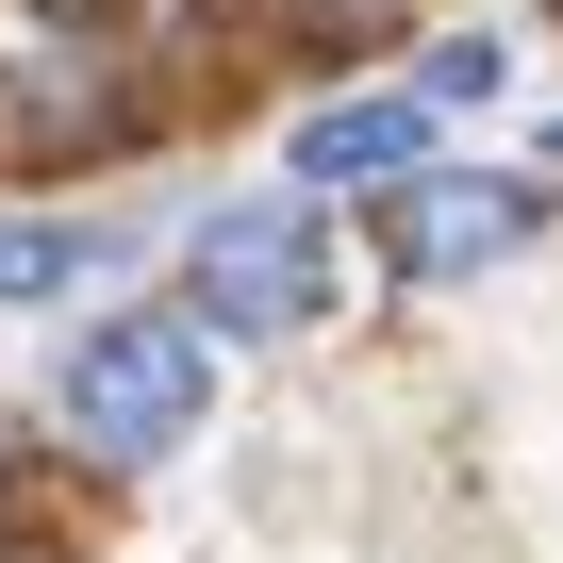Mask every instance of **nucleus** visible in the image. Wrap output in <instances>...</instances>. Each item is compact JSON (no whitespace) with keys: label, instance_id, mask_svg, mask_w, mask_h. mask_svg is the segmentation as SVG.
<instances>
[{"label":"nucleus","instance_id":"5","mask_svg":"<svg viewBox=\"0 0 563 563\" xmlns=\"http://www.w3.org/2000/svg\"><path fill=\"white\" fill-rule=\"evenodd\" d=\"M100 133H133V100H117V84H84L67 51L0 67V150H100Z\"/></svg>","mask_w":563,"mask_h":563},{"label":"nucleus","instance_id":"4","mask_svg":"<svg viewBox=\"0 0 563 563\" xmlns=\"http://www.w3.org/2000/svg\"><path fill=\"white\" fill-rule=\"evenodd\" d=\"M431 133H448V117H431L415 84H398V100H332V117L282 133V183H299V199H316V183H415Z\"/></svg>","mask_w":563,"mask_h":563},{"label":"nucleus","instance_id":"1","mask_svg":"<svg viewBox=\"0 0 563 563\" xmlns=\"http://www.w3.org/2000/svg\"><path fill=\"white\" fill-rule=\"evenodd\" d=\"M51 448L67 464H100V481H150V464H183L199 448V415H216V349L183 332V299L150 316V299H117L100 332H67L51 349Z\"/></svg>","mask_w":563,"mask_h":563},{"label":"nucleus","instance_id":"6","mask_svg":"<svg viewBox=\"0 0 563 563\" xmlns=\"http://www.w3.org/2000/svg\"><path fill=\"white\" fill-rule=\"evenodd\" d=\"M100 265H117V232H84V216H0V316L67 299V282H100Z\"/></svg>","mask_w":563,"mask_h":563},{"label":"nucleus","instance_id":"3","mask_svg":"<svg viewBox=\"0 0 563 563\" xmlns=\"http://www.w3.org/2000/svg\"><path fill=\"white\" fill-rule=\"evenodd\" d=\"M530 232H547V183H497V166H415V183L382 199V265L415 282V299H431V282L514 265Z\"/></svg>","mask_w":563,"mask_h":563},{"label":"nucleus","instance_id":"2","mask_svg":"<svg viewBox=\"0 0 563 563\" xmlns=\"http://www.w3.org/2000/svg\"><path fill=\"white\" fill-rule=\"evenodd\" d=\"M183 332H199V349L332 332V199H299V183L216 199V216L183 232Z\"/></svg>","mask_w":563,"mask_h":563}]
</instances>
